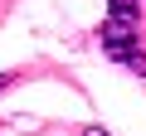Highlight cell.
Instances as JSON below:
<instances>
[{"label":"cell","instance_id":"obj_1","mask_svg":"<svg viewBox=\"0 0 146 136\" xmlns=\"http://www.w3.org/2000/svg\"><path fill=\"white\" fill-rule=\"evenodd\" d=\"M141 20H117V15H107L102 20V29H98V44H102V53L107 58H117V63H131L136 53H141Z\"/></svg>","mask_w":146,"mask_h":136},{"label":"cell","instance_id":"obj_2","mask_svg":"<svg viewBox=\"0 0 146 136\" xmlns=\"http://www.w3.org/2000/svg\"><path fill=\"white\" fill-rule=\"evenodd\" d=\"M107 15H117V20H141V0H112Z\"/></svg>","mask_w":146,"mask_h":136},{"label":"cell","instance_id":"obj_3","mask_svg":"<svg viewBox=\"0 0 146 136\" xmlns=\"http://www.w3.org/2000/svg\"><path fill=\"white\" fill-rule=\"evenodd\" d=\"M83 136H107V131L102 126H83Z\"/></svg>","mask_w":146,"mask_h":136},{"label":"cell","instance_id":"obj_4","mask_svg":"<svg viewBox=\"0 0 146 136\" xmlns=\"http://www.w3.org/2000/svg\"><path fill=\"white\" fill-rule=\"evenodd\" d=\"M10 78H15V73H0V92H5V88H10Z\"/></svg>","mask_w":146,"mask_h":136}]
</instances>
